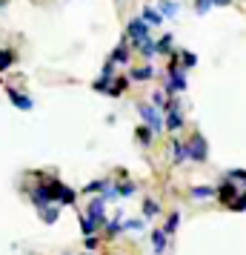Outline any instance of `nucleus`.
I'll list each match as a JSON object with an SVG mask.
<instances>
[{
  "label": "nucleus",
  "instance_id": "obj_1",
  "mask_svg": "<svg viewBox=\"0 0 246 255\" xmlns=\"http://www.w3.org/2000/svg\"><path fill=\"white\" fill-rule=\"evenodd\" d=\"M138 112H141L143 124H146V127H152L155 132H164V129H166V118H164V112H161V106L141 104V106H138Z\"/></svg>",
  "mask_w": 246,
  "mask_h": 255
},
{
  "label": "nucleus",
  "instance_id": "obj_2",
  "mask_svg": "<svg viewBox=\"0 0 246 255\" xmlns=\"http://www.w3.org/2000/svg\"><path fill=\"white\" fill-rule=\"evenodd\" d=\"M206 158H209V143H206V138H203L200 132H195L192 140H189V161L203 163Z\"/></svg>",
  "mask_w": 246,
  "mask_h": 255
},
{
  "label": "nucleus",
  "instance_id": "obj_3",
  "mask_svg": "<svg viewBox=\"0 0 246 255\" xmlns=\"http://www.w3.org/2000/svg\"><path fill=\"white\" fill-rule=\"evenodd\" d=\"M166 92H186V72H183V66H177V63H172L169 66V81H166Z\"/></svg>",
  "mask_w": 246,
  "mask_h": 255
},
{
  "label": "nucleus",
  "instance_id": "obj_4",
  "mask_svg": "<svg viewBox=\"0 0 246 255\" xmlns=\"http://www.w3.org/2000/svg\"><path fill=\"white\" fill-rule=\"evenodd\" d=\"M126 35H129V40L135 46H141L143 40L149 37V23H146L143 17H132L129 26H126Z\"/></svg>",
  "mask_w": 246,
  "mask_h": 255
},
{
  "label": "nucleus",
  "instance_id": "obj_5",
  "mask_svg": "<svg viewBox=\"0 0 246 255\" xmlns=\"http://www.w3.org/2000/svg\"><path fill=\"white\" fill-rule=\"evenodd\" d=\"M52 201H55V189H52V181H49V184H37L35 189H32V204H35L37 209L49 207Z\"/></svg>",
  "mask_w": 246,
  "mask_h": 255
},
{
  "label": "nucleus",
  "instance_id": "obj_6",
  "mask_svg": "<svg viewBox=\"0 0 246 255\" xmlns=\"http://www.w3.org/2000/svg\"><path fill=\"white\" fill-rule=\"evenodd\" d=\"M6 95H9V101H12V106H17L20 112H32V109H35V101H32L29 95L17 92V89H6Z\"/></svg>",
  "mask_w": 246,
  "mask_h": 255
},
{
  "label": "nucleus",
  "instance_id": "obj_7",
  "mask_svg": "<svg viewBox=\"0 0 246 255\" xmlns=\"http://www.w3.org/2000/svg\"><path fill=\"white\" fill-rule=\"evenodd\" d=\"M52 189H55V201L58 204H75L78 201V192L69 189L66 184H60V181H52Z\"/></svg>",
  "mask_w": 246,
  "mask_h": 255
},
{
  "label": "nucleus",
  "instance_id": "obj_8",
  "mask_svg": "<svg viewBox=\"0 0 246 255\" xmlns=\"http://www.w3.org/2000/svg\"><path fill=\"white\" fill-rule=\"evenodd\" d=\"M238 192H241V189L235 186V181H232V178H223V184L218 186V198H221V201L226 204V207H229V204H232L235 198H238Z\"/></svg>",
  "mask_w": 246,
  "mask_h": 255
},
{
  "label": "nucleus",
  "instance_id": "obj_9",
  "mask_svg": "<svg viewBox=\"0 0 246 255\" xmlns=\"http://www.w3.org/2000/svg\"><path fill=\"white\" fill-rule=\"evenodd\" d=\"M103 209H106V198H94L92 204L86 207V215H89V218H92L97 227H100V224L106 221V212H103Z\"/></svg>",
  "mask_w": 246,
  "mask_h": 255
},
{
  "label": "nucleus",
  "instance_id": "obj_10",
  "mask_svg": "<svg viewBox=\"0 0 246 255\" xmlns=\"http://www.w3.org/2000/svg\"><path fill=\"white\" fill-rule=\"evenodd\" d=\"M180 127H183V115H180V106H177V109H169V112H166V129H169V132H177Z\"/></svg>",
  "mask_w": 246,
  "mask_h": 255
},
{
  "label": "nucleus",
  "instance_id": "obj_11",
  "mask_svg": "<svg viewBox=\"0 0 246 255\" xmlns=\"http://www.w3.org/2000/svg\"><path fill=\"white\" fill-rule=\"evenodd\" d=\"M172 158H175V163L189 161V143H183V140H172Z\"/></svg>",
  "mask_w": 246,
  "mask_h": 255
},
{
  "label": "nucleus",
  "instance_id": "obj_12",
  "mask_svg": "<svg viewBox=\"0 0 246 255\" xmlns=\"http://www.w3.org/2000/svg\"><path fill=\"white\" fill-rule=\"evenodd\" d=\"M166 238H169V232L166 230H155L152 232V247H155V253L158 255L166 253Z\"/></svg>",
  "mask_w": 246,
  "mask_h": 255
},
{
  "label": "nucleus",
  "instance_id": "obj_13",
  "mask_svg": "<svg viewBox=\"0 0 246 255\" xmlns=\"http://www.w3.org/2000/svg\"><path fill=\"white\" fill-rule=\"evenodd\" d=\"M189 195L195 198V201H206V198H215L218 195V189H215V186H192V192H189Z\"/></svg>",
  "mask_w": 246,
  "mask_h": 255
},
{
  "label": "nucleus",
  "instance_id": "obj_14",
  "mask_svg": "<svg viewBox=\"0 0 246 255\" xmlns=\"http://www.w3.org/2000/svg\"><path fill=\"white\" fill-rule=\"evenodd\" d=\"M135 135H138V140H141L143 146H152V140H155V135H158V132H155L152 127H146V124H143V127L135 129Z\"/></svg>",
  "mask_w": 246,
  "mask_h": 255
},
{
  "label": "nucleus",
  "instance_id": "obj_15",
  "mask_svg": "<svg viewBox=\"0 0 246 255\" xmlns=\"http://www.w3.org/2000/svg\"><path fill=\"white\" fill-rule=\"evenodd\" d=\"M141 17H143L149 26H161V23H164V14H161V9H152V6H146Z\"/></svg>",
  "mask_w": 246,
  "mask_h": 255
},
{
  "label": "nucleus",
  "instance_id": "obj_16",
  "mask_svg": "<svg viewBox=\"0 0 246 255\" xmlns=\"http://www.w3.org/2000/svg\"><path fill=\"white\" fill-rule=\"evenodd\" d=\"M58 215H60V209L55 207V204H49V207L40 209V218H43V224H55V221H58Z\"/></svg>",
  "mask_w": 246,
  "mask_h": 255
},
{
  "label": "nucleus",
  "instance_id": "obj_17",
  "mask_svg": "<svg viewBox=\"0 0 246 255\" xmlns=\"http://www.w3.org/2000/svg\"><path fill=\"white\" fill-rule=\"evenodd\" d=\"M155 75V69L146 63V66H138V69H132V81H149Z\"/></svg>",
  "mask_w": 246,
  "mask_h": 255
},
{
  "label": "nucleus",
  "instance_id": "obj_18",
  "mask_svg": "<svg viewBox=\"0 0 246 255\" xmlns=\"http://www.w3.org/2000/svg\"><path fill=\"white\" fill-rule=\"evenodd\" d=\"M155 49H158V55H172V35H164L161 40H155Z\"/></svg>",
  "mask_w": 246,
  "mask_h": 255
},
{
  "label": "nucleus",
  "instance_id": "obj_19",
  "mask_svg": "<svg viewBox=\"0 0 246 255\" xmlns=\"http://www.w3.org/2000/svg\"><path fill=\"white\" fill-rule=\"evenodd\" d=\"M112 60L115 63H129V49H126V43H117L115 52H112Z\"/></svg>",
  "mask_w": 246,
  "mask_h": 255
},
{
  "label": "nucleus",
  "instance_id": "obj_20",
  "mask_svg": "<svg viewBox=\"0 0 246 255\" xmlns=\"http://www.w3.org/2000/svg\"><path fill=\"white\" fill-rule=\"evenodd\" d=\"M158 212H161V204L152 201V198H146V201H143V218H155Z\"/></svg>",
  "mask_w": 246,
  "mask_h": 255
},
{
  "label": "nucleus",
  "instance_id": "obj_21",
  "mask_svg": "<svg viewBox=\"0 0 246 255\" xmlns=\"http://www.w3.org/2000/svg\"><path fill=\"white\" fill-rule=\"evenodd\" d=\"M158 9H161L164 17H175V14H177V3H172V0H161V3H158Z\"/></svg>",
  "mask_w": 246,
  "mask_h": 255
},
{
  "label": "nucleus",
  "instance_id": "obj_22",
  "mask_svg": "<svg viewBox=\"0 0 246 255\" xmlns=\"http://www.w3.org/2000/svg\"><path fill=\"white\" fill-rule=\"evenodd\" d=\"M138 49H141V55H143V58H146V60H149V58H155V55H158V49H155V40H152V37H146V40H143V43H141V46H138Z\"/></svg>",
  "mask_w": 246,
  "mask_h": 255
},
{
  "label": "nucleus",
  "instance_id": "obj_23",
  "mask_svg": "<svg viewBox=\"0 0 246 255\" xmlns=\"http://www.w3.org/2000/svg\"><path fill=\"white\" fill-rule=\"evenodd\" d=\"M106 232H109V235H117V232H123V215H120V212H117L115 218L106 224Z\"/></svg>",
  "mask_w": 246,
  "mask_h": 255
},
{
  "label": "nucleus",
  "instance_id": "obj_24",
  "mask_svg": "<svg viewBox=\"0 0 246 255\" xmlns=\"http://www.w3.org/2000/svg\"><path fill=\"white\" fill-rule=\"evenodd\" d=\"M12 63H14V52H12V49H0V72L9 69Z\"/></svg>",
  "mask_w": 246,
  "mask_h": 255
},
{
  "label": "nucleus",
  "instance_id": "obj_25",
  "mask_svg": "<svg viewBox=\"0 0 246 255\" xmlns=\"http://www.w3.org/2000/svg\"><path fill=\"white\" fill-rule=\"evenodd\" d=\"M123 89H126V78H115V81H112V86H109V98H117Z\"/></svg>",
  "mask_w": 246,
  "mask_h": 255
},
{
  "label": "nucleus",
  "instance_id": "obj_26",
  "mask_svg": "<svg viewBox=\"0 0 246 255\" xmlns=\"http://www.w3.org/2000/svg\"><path fill=\"white\" fill-rule=\"evenodd\" d=\"M177 227H180V212H172V215H169V221H166V227H164V230L169 232V235H175Z\"/></svg>",
  "mask_w": 246,
  "mask_h": 255
},
{
  "label": "nucleus",
  "instance_id": "obj_27",
  "mask_svg": "<svg viewBox=\"0 0 246 255\" xmlns=\"http://www.w3.org/2000/svg\"><path fill=\"white\" fill-rule=\"evenodd\" d=\"M229 209H232V212H244V209H246V186H244V192L229 204Z\"/></svg>",
  "mask_w": 246,
  "mask_h": 255
},
{
  "label": "nucleus",
  "instance_id": "obj_28",
  "mask_svg": "<svg viewBox=\"0 0 246 255\" xmlns=\"http://www.w3.org/2000/svg\"><path fill=\"white\" fill-rule=\"evenodd\" d=\"M106 186H109V181H92V184L83 186V192H86V195H94V192H100V189H106Z\"/></svg>",
  "mask_w": 246,
  "mask_h": 255
},
{
  "label": "nucleus",
  "instance_id": "obj_29",
  "mask_svg": "<svg viewBox=\"0 0 246 255\" xmlns=\"http://www.w3.org/2000/svg\"><path fill=\"white\" fill-rule=\"evenodd\" d=\"M81 227H83V235H94V230H97V224L89 215H81Z\"/></svg>",
  "mask_w": 246,
  "mask_h": 255
},
{
  "label": "nucleus",
  "instance_id": "obj_30",
  "mask_svg": "<svg viewBox=\"0 0 246 255\" xmlns=\"http://www.w3.org/2000/svg\"><path fill=\"white\" fill-rule=\"evenodd\" d=\"M180 63H183V69H192V66L198 63V58H195L192 52H186V49H180Z\"/></svg>",
  "mask_w": 246,
  "mask_h": 255
},
{
  "label": "nucleus",
  "instance_id": "obj_31",
  "mask_svg": "<svg viewBox=\"0 0 246 255\" xmlns=\"http://www.w3.org/2000/svg\"><path fill=\"white\" fill-rule=\"evenodd\" d=\"M135 192H138V186H135V184H120V186H117V195H123V198L135 195Z\"/></svg>",
  "mask_w": 246,
  "mask_h": 255
},
{
  "label": "nucleus",
  "instance_id": "obj_32",
  "mask_svg": "<svg viewBox=\"0 0 246 255\" xmlns=\"http://www.w3.org/2000/svg\"><path fill=\"white\" fill-rule=\"evenodd\" d=\"M212 6H215L212 0H195V12H198V14H206Z\"/></svg>",
  "mask_w": 246,
  "mask_h": 255
},
{
  "label": "nucleus",
  "instance_id": "obj_33",
  "mask_svg": "<svg viewBox=\"0 0 246 255\" xmlns=\"http://www.w3.org/2000/svg\"><path fill=\"white\" fill-rule=\"evenodd\" d=\"M226 178H232V181H244V184H246V169H229Z\"/></svg>",
  "mask_w": 246,
  "mask_h": 255
},
{
  "label": "nucleus",
  "instance_id": "obj_34",
  "mask_svg": "<svg viewBox=\"0 0 246 255\" xmlns=\"http://www.w3.org/2000/svg\"><path fill=\"white\" fill-rule=\"evenodd\" d=\"M152 104L164 109V106H166V98H164V92H155V95H152Z\"/></svg>",
  "mask_w": 246,
  "mask_h": 255
},
{
  "label": "nucleus",
  "instance_id": "obj_35",
  "mask_svg": "<svg viewBox=\"0 0 246 255\" xmlns=\"http://www.w3.org/2000/svg\"><path fill=\"white\" fill-rule=\"evenodd\" d=\"M97 247V238L94 235H86V250H94Z\"/></svg>",
  "mask_w": 246,
  "mask_h": 255
},
{
  "label": "nucleus",
  "instance_id": "obj_36",
  "mask_svg": "<svg viewBox=\"0 0 246 255\" xmlns=\"http://www.w3.org/2000/svg\"><path fill=\"white\" fill-rule=\"evenodd\" d=\"M212 3H215V6H226V3H229V0H212Z\"/></svg>",
  "mask_w": 246,
  "mask_h": 255
}]
</instances>
